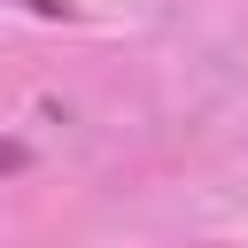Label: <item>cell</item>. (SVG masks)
<instances>
[{"label":"cell","mask_w":248,"mask_h":248,"mask_svg":"<svg viewBox=\"0 0 248 248\" xmlns=\"http://www.w3.org/2000/svg\"><path fill=\"white\" fill-rule=\"evenodd\" d=\"M8 8H23V16H39V23H70V16H78V0H8Z\"/></svg>","instance_id":"cell-1"},{"label":"cell","mask_w":248,"mask_h":248,"mask_svg":"<svg viewBox=\"0 0 248 248\" xmlns=\"http://www.w3.org/2000/svg\"><path fill=\"white\" fill-rule=\"evenodd\" d=\"M23 163H31V147H23V140H8V132H0V178H8V170H23Z\"/></svg>","instance_id":"cell-2"}]
</instances>
